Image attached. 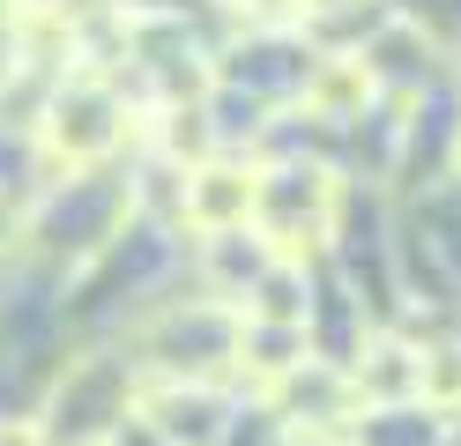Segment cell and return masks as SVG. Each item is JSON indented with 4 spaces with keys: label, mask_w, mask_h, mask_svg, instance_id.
<instances>
[{
    "label": "cell",
    "mask_w": 461,
    "mask_h": 446,
    "mask_svg": "<svg viewBox=\"0 0 461 446\" xmlns=\"http://www.w3.org/2000/svg\"><path fill=\"white\" fill-rule=\"evenodd\" d=\"M357 387V402L372 409H417L424 402V350L410 335H394V327H380V335L357 342V365H342Z\"/></svg>",
    "instance_id": "8992f818"
},
{
    "label": "cell",
    "mask_w": 461,
    "mask_h": 446,
    "mask_svg": "<svg viewBox=\"0 0 461 446\" xmlns=\"http://www.w3.org/2000/svg\"><path fill=\"white\" fill-rule=\"evenodd\" d=\"M0 446H52V432L38 416H0Z\"/></svg>",
    "instance_id": "9c48e42d"
},
{
    "label": "cell",
    "mask_w": 461,
    "mask_h": 446,
    "mask_svg": "<svg viewBox=\"0 0 461 446\" xmlns=\"http://www.w3.org/2000/svg\"><path fill=\"white\" fill-rule=\"evenodd\" d=\"M268 246H261V231H216V238H201V276H209V297H223V305H246L253 283L268 276Z\"/></svg>",
    "instance_id": "ba28073f"
},
{
    "label": "cell",
    "mask_w": 461,
    "mask_h": 446,
    "mask_svg": "<svg viewBox=\"0 0 461 446\" xmlns=\"http://www.w3.org/2000/svg\"><path fill=\"white\" fill-rule=\"evenodd\" d=\"M342 223V178L312 157L261 164V201H253V231L276 260H312Z\"/></svg>",
    "instance_id": "7a4b0ae2"
},
{
    "label": "cell",
    "mask_w": 461,
    "mask_h": 446,
    "mask_svg": "<svg viewBox=\"0 0 461 446\" xmlns=\"http://www.w3.org/2000/svg\"><path fill=\"white\" fill-rule=\"evenodd\" d=\"M82 8V0H8V23L15 15H75Z\"/></svg>",
    "instance_id": "30bf717a"
},
{
    "label": "cell",
    "mask_w": 461,
    "mask_h": 446,
    "mask_svg": "<svg viewBox=\"0 0 461 446\" xmlns=\"http://www.w3.org/2000/svg\"><path fill=\"white\" fill-rule=\"evenodd\" d=\"M15 238H23V208L0 201V253H15Z\"/></svg>",
    "instance_id": "8fae6325"
},
{
    "label": "cell",
    "mask_w": 461,
    "mask_h": 446,
    "mask_svg": "<svg viewBox=\"0 0 461 446\" xmlns=\"http://www.w3.org/2000/svg\"><path fill=\"white\" fill-rule=\"evenodd\" d=\"M38 141L52 171H97L127 141V89L104 68H68L38 112Z\"/></svg>",
    "instance_id": "6da1fadb"
},
{
    "label": "cell",
    "mask_w": 461,
    "mask_h": 446,
    "mask_svg": "<svg viewBox=\"0 0 461 446\" xmlns=\"http://www.w3.org/2000/svg\"><path fill=\"white\" fill-rule=\"evenodd\" d=\"M312 357V327H291V320H246L239 313V365L253 387H283L298 365Z\"/></svg>",
    "instance_id": "52a82bcc"
},
{
    "label": "cell",
    "mask_w": 461,
    "mask_h": 446,
    "mask_svg": "<svg viewBox=\"0 0 461 446\" xmlns=\"http://www.w3.org/2000/svg\"><path fill=\"white\" fill-rule=\"evenodd\" d=\"M134 416L149 424L157 446H223L230 424H239V409H230L223 387L209 379H134Z\"/></svg>",
    "instance_id": "3957f363"
},
{
    "label": "cell",
    "mask_w": 461,
    "mask_h": 446,
    "mask_svg": "<svg viewBox=\"0 0 461 446\" xmlns=\"http://www.w3.org/2000/svg\"><path fill=\"white\" fill-rule=\"evenodd\" d=\"M253 201H261V164L253 157H201L179 171V223L194 238H216V231H246L253 223Z\"/></svg>",
    "instance_id": "277c9868"
},
{
    "label": "cell",
    "mask_w": 461,
    "mask_h": 446,
    "mask_svg": "<svg viewBox=\"0 0 461 446\" xmlns=\"http://www.w3.org/2000/svg\"><path fill=\"white\" fill-rule=\"evenodd\" d=\"M372 105H380V82H372L365 52H312V68H305V82H298V119L357 127Z\"/></svg>",
    "instance_id": "5b68a950"
},
{
    "label": "cell",
    "mask_w": 461,
    "mask_h": 446,
    "mask_svg": "<svg viewBox=\"0 0 461 446\" xmlns=\"http://www.w3.org/2000/svg\"><path fill=\"white\" fill-rule=\"evenodd\" d=\"M454 178H461V134H454Z\"/></svg>",
    "instance_id": "7c38bea8"
}]
</instances>
